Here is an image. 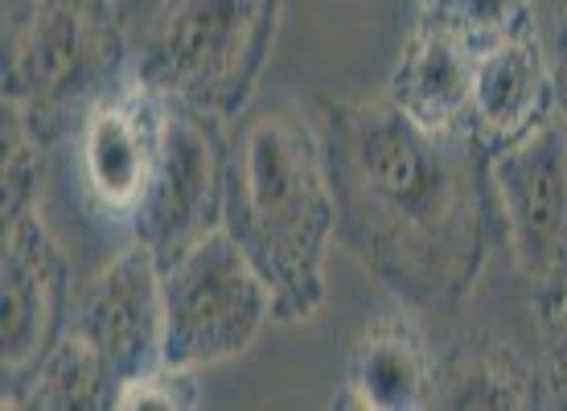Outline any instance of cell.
Instances as JSON below:
<instances>
[{
  "instance_id": "obj_2",
  "label": "cell",
  "mask_w": 567,
  "mask_h": 411,
  "mask_svg": "<svg viewBox=\"0 0 567 411\" xmlns=\"http://www.w3.org/2000/svg\"><path fill=\"white\" fill-rule=\"evenodd\" d=\"M235 124L223 230L271 288L276 321L300 326L326 305V264L338 239L326 141L288 100L247 107Z\"/></svg>"
},
{
  "instance_id": "obj_7",
  "label": "cell",
  "mask_w": 567,
  "mask_h": 411,
  "mask_svg": "<svg viewBox=\"0 0 567 411\" xmlns=\"http://www.w3.org/2000/svg\"><path fill=\"white\" fill-rule=\"evenodd\" d=\"M223 129L227 124H214L206 115L169 103L161 156L141 206L132 210V239H141L161 259V268L223 227V194H227Z\"/></svg>"
},
{
  "instance_id": "obj_14",
  "label": "cell",
  "mask_w": 567,
  "mask_h": 411,
  "mask_svg": "<svg viewBox=\"0 0 567 411\" xmlns=\"http://www.w3.org/2000/svg\"><path fill=\"white\" fill-rule=\"evenodd\" d=\"M539 379L530 374L511 346L494 338H473L453 350L449 362H436V395L432 408H485V411H523L539 408Z\"/></svg>"
},
{
  "instance_id": "obj_16",
  "label": "cell",
  "mask_w": 567,
  "mask_h": 411,
  "mask_svg": "<svg viewBox=\"0 0 567 411\" xmlns=\"http://www.w3.org/2000/svg\"><path fill=\"white\" fill-rule=\"evenodd\" d=\"M424 13L440 17L449 29H456L473 50H482V45L535 21L530 0H436Z\"/></svg>"
},
{
  "instance_id": "obj_12",
  "label": "cell",
  "mask_w": 567,
  "mask_h": 411,
  "mask_svg": "<svg viewBox=\"0 0 567 411\" xmlns=\"http://www.w3.org/2000/svg\"><path fill=\"white\" fill-rule=\"evenodd\" d=\"M436 395V355L424 329L408 312H379L358 333L341 395L333 408L346 411H420Z\"/></svg>"
},
{
  "instance_id": "obj_19",
  "label": "cell",
  "mask_w": 567,
  "mask_h": 411,
  "mask_svg": "<svg viewBox=\"0 0 567 411\" xmlns=\"http://www.w3.org/2000/svg\"><path fill=\"white\" fill-rule=\"evenodd\" d=\"M551 79H555V112L567 124V38H559V50L551 58Z\"/></svg>"
},
{
  "instance_id": "obj_11",
  "label": "cell",
  "mask_w": 567,
  "mask_h": 411,
  "mask_svg": "<svg viewBox=\"0 0 567 411\" xmlns=\"http://www.w3.org/2000/svg\"><path fill=\"white\" fill-rule=\"evenodd\" d=\"M555 112L551 58L543 54L535 21L482 45L468 91V132L485 148L518 141Z\"/></svg>"
},
{
  "instance_id": "obj_9",
  "label": "cell",
  "mask_w": 567,
  "mask_h": 411,
  "mask_svg": "<svg viewBox=\"0 0 567 411\" xmlns=\"http://www.w3.org/2000/svg\"><path fill=\"white\" fill-rule=\"evenodd\" d=\"M71 329L103 358L115 387L165 362V271L161 259L132 239L91 280Z\"/></svg>"
},
{
  "instance_id": "obj_13",
  "label": "cell",
  "mask_w": 567,
  "mask_h": 411,
  "mask_svg": "<svg viewBox=\"0 0 567 411\" xmlns=\"http://www.w3.org/2000/svg\"><path fill=\"white\" fill-rule=\"evenodd\" d=\"M477 50L440 17L420 13L399 50L386 100L427 132H468V91H473Z\"/></svg>"
},
{
  "instance_id": "obj_3",
  "label": "cell",
  "mask_w": 567,
  "mask_h": 411,
  "mask_svg": "<svg viewBox=\"0 0 567 411\" xmlns=\"http://www.w3.org/2000/svg\"><path fill=\"white\" fill-rule=\"evenodd\" d=\"M284 0H161L136 71L177 107L235 124L256 103Z\"/></svg>"
},
{
  "instance_id": "obj_1",
  "label": "cell",
  "mask_w": 567,
  "mask_h": 411,
  "mask_svg": "<svg viewBox=\"0 0 567 411\" xmlns=\"http://www.w3.org/2000/svg\"><path fill=\"white\" fill-rule=\"evenodd\" d=\"M321 107L341 247L415 309H461L489 259V148L420 129L386 95Z\"/></svg>"
},
{
  "instance_id": "obj_17",
  "label": "cell",
  "mask_w": 567,
  "mask_h": 411,
  "mask_svg": "<svg viewBox=\"0 0 567 411\" xmlns=\"http://www.w3.org/2000/svg\"><path fill=\"white\" fill-rule=\"evenodd\" d=\"M202 403L198 370L153 367L115 387L112 411H189Z\"/></svg>"
},
{
  "instance_id": "obj_4",
  "label": "cell",
  "mask_w": 567,
  "mask_h": 411,
  "mask_svg": "<svg viewBox=\"0 0 567 411\" xmlns=\"http://www.w3.org/2000/svg\"><path fill=\"white\" fill-rule=\"evenodd\" d=\"M128 74L120 21L107 0H29L13 21L4 107L42 141L83 124V115Z\"/></svg>"
},
{
  "instance_id": "obj_21",
  "label": "cell",
  "mask_w": 567,
  "mask_h": 411,
  "mask_svg": "<svg viewBox=\"0 0 567 411\" xmlns=\"http://www.w3.org/2000/svg\"><path fill=\"white\" fill-rule=\"evenodd\" d=\"M432 4H436V0H420V9H432Z\"/></svg>"
},
{
  "instance_id": "obj_8",
  "label": "cell",
  "mask_w": 567,
  "mask_h": 411,
  "mask_svg": "<svg viewBox=\"0 0 567 411\" xmlns=\"http://www.w3.org/2000/svg\"><path fill=\"white\" fill-rule=\"evenodd\" d=\"M71 329V264L45 227L42 210L4 223L0 264V367L4 408L25 391L50 350Z\"/></svg>"
},
{
  "instance_id": "obj_5",
  "label": "cell",
  "mask_w": 567,
  "mask_h": 411,
  "mask_svg": "<svg viewBox=\"0 0 567 411\" xmlns=\"http://www.w3.org/2000/svg\"><path fill=\"white\" fill-rule=\"evenodd\" d=\"M165 367L206 370L247 355L271 312V288L227 230L165 264Z\"/></svg>"
},
{
  "instance_id": "obj_6",
  "label": "cell",
  "mask_w": 567,
  "mask_h": 411,
  "mask_svg": "<svg viewBox=\"0 0 567 411\" xmlns=\"http://www.w3.org/2000/svg\"><path fill=\"white\" fill-rule=\"evenodd\" d=\"M494 210L511 256L543 309L567 288V124L551 112L518 141L489 148Z\"/></svg>"
},
{
  "instance_id": "obj_20",
  "label": "cell",
  "mask_w": 567,
  "mask_h": 411,
  "mask_svg": "<svg viewBox=\"0 0 567 411\" xmlns=\"http://www.w3.org/2000/svg\"><path fill=\"white\" fill-rule=\"evenodd\" d=\"M555 13H559V25H564V38H567V0H555Z\"/></svg>"
},
{
  "instance_id": "obj_18",
  "label": "cell",
  "mask_w": 567,
  "mask_h": 411,
  "mask_svg": "<svg viewBox=\"0 0 567 411\" xmlns=\"http://www.w3.org/2000/svg\"><path fill=\"white\" fill-rule=\"evenodd\" d=\"M539 326H543V346H547V367H551V387L567 395V288L551 305H543Z\"/></svg>"
},
{
  "instance_id": "obj_10",
  "label": "cell",
  "mask_w": 567,
  "mask_h": 411,
  "mask_svg": "<svg viewBox=\"0 0 567 411\" xmlns=\"http://www.w3.org/2000/svg\"><path fill=\"white\" fill-rule=\"evenodd\" d=\"M169 100L141 71H128L79 124V173L86 198L103 214L141 206L165 141Z\"/></svg>"
},
{
  "instance_id": "obj_15",
  "label": "cell",
  "mask_w": 567,
  "mask_h": 411,
  "mask_svg": "<svg viewBox=\"0 0 567 411\" xmlns=\"http://www.w3.org/2000/svg\"><path fill=\"white\" fill-rule=\"evenodd\" d=\"M13 408L29 411H91L112 408V374L103 367V358L86 346L74 329L58 341L38 374L25 383V391L13 399Z\"/></svg>"
}]
</instances>
